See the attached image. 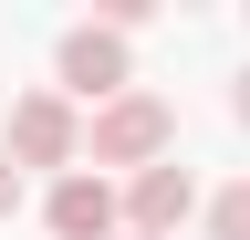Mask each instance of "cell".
Listing matches in <instances>:
<instances>
[{"mask_svg":"<svg viewBox=\"0 0 250 240\" xmlns=\"http://www.w3.org/2000/svg\"><path fill=\"white\" fill-rule=\"evenodd\" d=\"M240 126H250V73H240Z\"/></svg>","mask_w":250,"mask_h":240,"instance_id":"8","label":"cell"},{"mask_svg":"<svg viewBox=\"0 0 250 240\" xmlns=\"http://www.w3.org/2000/svg\"><path fill=\"white\" fill-rule=\"evenodd\" d=\"M188 219H198V177H188L177 157L146 167V177H125V230H136V240H177Z\"/></svg>","mask_w":250,"mask_h":240,"instance_id":"5","label":"cell"},{"mask_svg":"<svg viewBox=\"0 0 250 240\" xmlns=\"http://www.w3.org/2000/svg\"><path fill=\"white\" fill-rule=\"evenodd\" d=\"M11 209H21V157L0 146V219H11Z\"/></svg>","mask_w":250,"mask_h":240,"instance_id":"7","label":"cell"},{"mask_svg":"<svg viewBox=\"0 0 250 240\" xmlns=\"http://www.w3.org/2000/svg\"><path fill=\"white\" fill-rule=\"evenodd\" d=\"M83 157H94V167H125V177H146V167H167V157H177V105H167V94H146V84H136L125 105H104V115H94V136H83Z\"/></svg>","mask_w":250,"mask_h":240,"instance_id":"2","label":"cell"},{"mask_svg":"<svg viewBox=\"0 0 250 240\" xmlns=\"http://www.w3.org/2000/svg\"><path fill=\"white\" fill-rule=\"evenodd\" d=\"M83 115H73V94H52V84H42V94H21L11 105V126H0V146H11V157L21 167H52V177H73L83 167Z\"/></svg>","mask_w":250,"mask_h":240,"instance_id":"3","label":"cell"},{"mask_svg":"<svg viewBox=\"0 0 250 240\" xmlns=\"http://www.w3.org/2000/svg\"><path fill=\"white\" fill-rule=\"evenodd\" d=\"M42 230L52 240H125V188L104 167H73V177H52V198H42Z\"/></svg>","mask_w":250,"mask_h":240,"instance_id":"4","label":"cell"},{"mask_svg":"<svg viewBox=\"0 0 250 240\" xmlns=\"http://www.w3.org/2000/svg\"><path fill=\"white\" fill-rule=\"evenodd\" d=\"M208 240H250V177H229L208 198Z\"/></svg>","mask_w":250,"mask_h":240,"instance_id":"6","label":"cell"},{"mask_svg":"<svg viewBox=\"0 0 250 240\" xmlns=\"http://www.w3.org/2000/svg\"><path fill=\"white\" fill-rule=\"evenodd\" d=\"M52 94H73V105H94V115L136 94V52H125L115 21H73V32L52 42Z\"/></svg>","mask_w":250,"mask_h":240,"instance_id":"1","label":"cell"},{"mask_svg":"<svg viewBox=\"0 0 250 240\" xmlns=\"http://www.w3.org/2000/svg\"><path fill=\"white\" fill-rule=\"evenodd\" d=\"M125 240H136V230H125Z\"/></svg>","mask_w":250,"mask_h":240,"instance_id":"9","label":"cell"}]
</instances>
